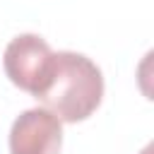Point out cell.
<instances>
[{
	"instance_id": "7a4b0ae2",
	"label": "cell",
	"mask_w": 154,
	"mask_h": 154,
	"mask_svg": "<svg viewBox=\"0 0 154 154\" xmlns=\"http://www.w3.org/2000/svg\"><path fill=\"white\" fill-rule=\"evenodd\" d=\"M2 67L14 87L29 91L31 96H38L51 77L53 51L36 34H19L7 43Z\"/></svg>"
},
{
	"instance_id": "6da1fadb",
	"label": "cell",
	"mask_w": 154,
	"mask_h": 154,
	"mask_svg": "<svg viewBox=\"0 0 154 154\" xmlns=\"http://www.w3.org/2000/svg\"><path fill=\"white\" fill-rule=\"evenodd\" d=\"M36 99L60 123L87 120L103 99V75L87 55L58 51L53 53L48 84Z\"/></svg>"
},
{
	"instance_id": "3957f363",
	"label": "cell",
	"mask_w": 154,
	"mask_h": 154,
	"mask_svg": "<svg viewBox=\"0 0 154 154\" xmlns=\"http://www.w3.org/2000/svg\"><path fill=\"white\" fill-rule=\"evenodd\" d=\"M63 123L46 108L24 111L10 130V154H60Z\"/></svg>"
}]
</instances>
